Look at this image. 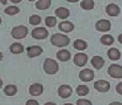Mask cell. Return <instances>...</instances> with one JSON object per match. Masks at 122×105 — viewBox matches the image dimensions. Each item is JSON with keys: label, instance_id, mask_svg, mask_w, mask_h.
<instances>
[{"label": "cell", "instance_id": "cell-4", "mask_svg": "<svg viewBox=\"0 0 122 105\" xmlns=\"http://www.w3.org/2000/svg\"><path fill=\"white\" fill-rule=\"evenodd\" d=\"M108 74L110 75L111 77L113 78H121L122 77V67L121 65H118V64H111L109 67H108Z\"/></svg>", "mask_w": 122, "mask_h": 105}, {"label": "cell", "instance_id": "cell-22", "mask_svg": "<svg viewBox=\"0 0 122 105\" xmlns=\"http://www.w3.org/2000/svg\"><path fill=\"white\" fill-rule=\"evenodd\" d=\"M80 6L85 10H91L94 7V1L93 0H83L80 4Z\"/></svg>", "mask_w": 122, "mask_h": 105}, {"label": "cell", "instance_id": "cell-21", "mask_svg": "<svg viewBox=\"0 0 122 105\" xmlns=\"http://www.w3.org/2000/svg\"><path fill=\"white\" fill-rule=\"evenodd\" d=\"M16 91H17L16 86L12 85V84L5 86V89H4V92H5L7 96H13V95H15V93H16Z\"/></svg>", "mask_w": 122, "mask_h": 105}, {"label": "cell", "instance_id": "cell-37", "mask_svg": "<svg viewBox=\"0 0 122 105\" xmlns=\"http://www.w3.org/2000/svg\"><path fill=\"white\" fill-rule=\"evenodd\" d=\"M51 104H55V103H52V102H48V103H46V105H51Z\"/></svg>", "mask_w": 122, "mask_h": 105}, {"label": "cell", "instance_id": "cell-10", "mask_svg": "<svg viewBox=\"0 0 122 105\" xmlns=\"http://www.w3.org/2000/svg\"><path fill=\"white\" fill-rule=\"evenodd\" d=\"M110 27H111V24L108 20H99L96 24L97 30L100 32H107L110 29Z\"/></svg>", "mask_w": 122, "mask_h": 105}, {"label": "cell", "instance_id": "cell-23", "mask_svg": "<svg viewBox=\"0 0 122 105\" xmlns=\"http://www.w3.org/2000/svg\"><path fill=\"white\" fill-rule=\"evenodd\" d=\"M74 47L76 48V50H85L86 47H87V45L85 41L80 40V39H77L74 42Z\"/></svg>", "mask_w": 122, "mask_h": 105}, {"label": "cell", "instance_id": "cell-8", "mask_svg": "<svg viewBox=\"0 0 122 105\" xmlns=\"http://www.w3.org/2000/svg\"><path fill=\"white\" fill-rule=\"evenodd\" d=\"M72 93V88L68 85H61L58 88V95L61 98L66 99L68 98Z\"/></svg>", "mask_w": 122, "mask_h": 105}, {"label": "cell", "instance_id": "cell-29", "mask_svg": "<svg viewBox=\"0 0 122 105\" xmlns=\"http://www.w3.org/2000/svg\"><path fill=\"white\" fill-rule=\"evenodd\" d=\"M92 102L87 100H78L76 101V105H91Z\"/></svg>", "mask_w": 122, "mask_h": 105}, {"label": "cell", "instance_id": "cell-15", "mask_svg": "<svg viewBox=\"0 0 122 105\" xmlns=\"http://www.w3.org/2000/svg\"><path fill=\"white\" fill-rule=\"evenodd\" d=\"M55 14L60 19H66V17L69 16V11L65 7H58L55 11Z\"/></svg>", "mask_w": 122, "mask_h": 105}, {"label": "cell", "instance_id": "cell-20", "mask_svg": "<svg viewBox=\"0 0 122 105\" xmlns=\"http://www.w3.org/2000/svg\"><path fill=\"white\" fill-rule=\"evenodd\" d=\"M107 55L111 60H118L120 58V52L116 48H111L107 52Z\"/></svg>", "mask_w": 122, "mask_h": 105}, {"label": "cell", "instance_id": "cell-26", "mask_svg": "<svg viewBox=\"0 0 122 105\" xmlns=\"http://www.w3.org/2000/svg\"><path fill=\"white\" fill-rule=\"evenodd\" d=\"M19 12V9L17 6L12 5V6H8L5 9V13L8 15H15Z\"/></svg>", "mask_w": 122, "mask_h": 105}, {"label": "cell", "instance_id": "cell-18", "mask_svg": "<svg viewBox=\"0 0 122 105\" xmlns=\"http://www.w3.org/2000/svg\"><path fill=\"white\" fill-rule=\"evenodd\" d=\"M50 5L51 0H39L38 2H36V7L40 10H46L47 8H49Z\"/></svg>", "mask_w": 122, "mask_h": 105}, {"label": "cell", "instance_id": "cell-35", "mask_svg": "<svg viewBox=\"0 0 122 105\" xmlns=\"http://www.w3.org/2000/svg\"><path fill=\"white\" fill-rule=\"evenodd\" d=\"M2 58H3V55H2V53L0 52V62H1V60H2Z\"/></svg>", "mask_w": 122, "mask_h": 105}, {"label": "cell", "instance_id": "cell-1", "mask_svg": "<svg viewBox=\"0 0 122 105\" xmlns=\"http://www.w3.org/2000/svg\"><path fill=\"white\" fill-rule=\"evenodd\" d=\"M50 41L53 45L57 47H63V46L68 45L70 40L67 37V35H62V34H55L52 35Z\"/></svg>", "mask_w": 122, "mask_h": 105}, {"label": "cell", "instance_id": "cell-14", "mask_svg": "<svg viewBox=\"0 0 122 105\" xmlns=\"http://www.w3.org/2000/svg\"><path fill=\"white\" fill-rule=\"evenodd\" d=\"M56 57L61 62H66V61H68L70 59L71 55L67 50H60L56 53Z\"/></svg>", "mask_w": 122, "mask_h": 105}, {"label": "cell", "instance_id": "cell-6", "mask_svg": "<svg viewBox=\"0 0 122 105\" xmlns=\"http://www.w3.org/2000/svg\"><path fill=\"white\" fill-rule=\"evenodd\" d=\"M74 63L76 66L82 67L87 63V56H86V54L77 53L75 55V57H74Z\"/></svg>", "mask_w": 122, "mask_h": 105}, {"label": "cell", "instance_id": "cell-5", "mask_svg": "<svg viewBox=\"0 0 122 105\" xmlns=\"http://www.w3.org/2000/svg\"><path fill=\"white\" fill-rule=\"evenodd\" d=\"M31 35H32V37L35 39H46L48 36V31L44 27L35 28L33 29Z\"/></svg>", "mask_w": 122, "mask_h": 105}, {"label": "cell", "instance_id": "cell-24", "mask_svg": "<svg viewBox=\"0 0 122 105\" xmlns=\"http://www.w3.org/2000/svg\"><path fill=\"white\" fill-rule=\"evenodd\" d=\"M100 42L105 45H111L114 43V38L110 35H103L101 38H100Z\"/></svg>", "mask_w": 122, "mask_h": 105}, {"label": "cell", "instance_id": "cell-39", "mask_svg": "<svg viewBox=\"0 0 122 105\" xmlns=\"http://www.w3.org/2000/svg\"><path fill=\"white\" fill-rule=\"evenodd\" d=\"M28 1H35V0H28Z\"/></svg>", "mask_w": 122, "mask_h": 105}, {"label": "cell", "instance_id": "cell-28", "mask_svg": "<svg viewBox=\"0 0 122 105\" xmlns=\"http://www.w3.org/2000/svg\"><path fill=\"white\" fill-rule=\"evenodd\" d=\"M40 22H41V17L39 15H32V16H30V18H29V23L33 25H38V24H40Z\"/></svg>", "mask_w": 122, "mask_h": 105}, {"label": "cell", "instance_id": "cell-32", "mask_svg": "<svg viewBox=\"0 0 122 105\" xmlns=\"http://www.w3.org/2000/svg\"><path fill=\"white\" fill-rule=\"evenodd\" d=\"M0 2H1L3 5H6V3H7V2H6V0H0Z\"/></svg>", "mask_w": 122, "mask_h": 105}, {"label": "cell", "instance_id": "cell-27", "mask_svg": "<svg viewBox=\"0 0 122 105\" xmlns=\"http://www.w3.org/2000/svg\"><path fill=\"white\" fill-rule=\"evenodd\" d=\"M45 23L48 27H53L56 24V19L53 16H47V17H46Z\"/></svg>", "mask_w": 122, "mask_h": 105}, {"label": "cell", "instance_id": "cell-12", "mask_svg": "<svg viewBox=\"0 0 122 105\" xmlns=\"http://www.w3.org/2000/svg\"><path fill=\"white\" fill-rule=\"evenodd\" d=\"M29 92L33 96H38L43 92V86L39 83H34L29 87Z\"/></svg>", "mask_w": 122, "mask_h": 105}, {"label": "cell", "instance_id": "cell-31", "mask_svg": "<svg viewBox=\"0 0 122 105\" xmlns=\"http://www.w3.org/2000/svg\"><path fill=\"white\" fill-rule=\"evenodd\" d=\"M25 104L26 105H38V102L35 100H27Z\"/></svg>", "mask_w": 122, "mask_h": 105}, {"label": "cell", "instance_id": "cell-38", "mask_svg": "<svg viewBox=\"0 0 122 105\" xmlns=\"http://www.w3.org/2000/svg\"><path fill=\"white\" fill-rule=\"evenodd\" d=\"M119 43H121V35H119Z\"/></svg>", "mask_w": 122, "mask_h": 105}, {"label": "cell", "instance_id": "cell-30", "mask_svg": "<svg viewBox=\"0 0 122 105\" xmlns=\"http://www.w3.org/2000/svg\"><path fill=\"white\" fill-rule=\"evenodd\" d=\"M116 91H117L119 94H122V83L121 82H119V83L117 85V87H116Z\"/></svg>", "mask_w": 122, "mask_h": 105}, {"label": "cell", "instance_id": "cell-25", "mask_svg": "<svg viewBox=\"0 0 122 105\" xmlns=\"http://www.w3.org/2000/svg\"><path fill=\"white\" fill-rule=\"evenodd\" d=\"M88 91H89V89L86 85H79L76 88V93L79 96H85L88 93Z\"/></svg>", "mask_w": 122, "mask_h": 105}, {"label": "cell", "instance_id": "cell-7", "mask_svg": "<svg viewBox=\"0 0 122 105\" xmlns=\"http://www.w3.org/2000/svg\"><path fill=\"white\" fill-rule=\"evenodd\" d=\"M94 87H95L96 90L100 91V92H107V91L109 90V88H110V84L107 81L100 80L97 81L94 83Z\"/></svg>", "mask_w": 122, "mask_h": 105}, {"label": "cell", "instance_id": "cell-17", "mask_svg": "<svg viewBox=\"0 0 122 105\" xmlns=\"http://www.w3.org/2000/svg\"><path fill=\"white\" fill-rule=\"evenodd\" d=\"M104 63L105 62L103 60V58L100 57V56H94L91 59V64L96 69H100V68H102V66L104 65Z\"/></svg>", "mask_w": 122, "mask_h": 105}, {"label": "cell", "instance_id": "cell-19", "mask_svg": "<svg viewBox=\"0 0 122 105\" xmlns=\"http://www.w3.org/2000/svg\"><path fill=\"white\" fill-rule=\"evenodd\" d=\"M10 51H11V53L14 54V55H18V54H21V53L24 51V46L21 45V44L15 43V44L11 45Z\"/></svg>", "mask_w": 122, "mask_h": 105}, {"label": "cell", "instance_id": "cell-9", "mask_svg": "<svg viewBox=\"0 0 122 105\" xmlns=\"http://www.w3.org/2000/svg\"><path fill=\"white\" fill-rule=\"evenodd\" d=\"M79 78L84 82H90L94 79V73L89 69H85L79 73Z\"/></svg>", "mask_w": 122, "mask_h": 105}, {"label": "cell", "instance_id": "cell-11", "mask_svg": "<svg viewBox=\"0 0 122 105\" xmlns=\"http://www.w3.org/2000/svg\"><path fill=\"white\" fill-rule=\"evenodd\" d=\"M42 48L38 45H33V46H30L27 48V56L30 57V58H33V57H36V56H38L39 55L42 54Z\"/></svg>", "mask_w": 122, "mask_h": 105}, {"label": "cell", "instance_id": "cell-34", "mask_svg": "<svg viewBox=\"0 0 122 105\" xmlns=\"http://www.w3.org/2000/svg\"><path fill=\"white\" fill-rule=\"evenodd\" d=\"M66 1H68V2H71V3H74V2H77L78 0H66Z\"/></svg>", "mask_w": 122, "mask_h": 105}, {"label": "cell", "instance_id": "cell-13", "mask_svg": "<svg viewBox=\"0 0 122 105\" xmlns=\"http://www.w3.org/2000/svg\"><path fill=\"white\" fill-rule=\"evenodd\" d=\"M106 11L110 16H117L120 13L119 7L117 5H115V4H110V5H107V8H106Z\"/></svg>", "mask_w": 122, "mask_h": 105}, {"label": "cell", "instance_id": "cell-16", "mask_svg": "<svg viewBox=\"0 0 122 105\" xmlns=\"http://www.w3.org/2000/svg\"><path fill=\"white\" fill-rule=\"evenodd\" d=\"M58 28L65 33H69L74 29V25L70 22H62L58 25Z\"/></svg>", "mask_w": 122, "mask_h": 105}, {"label": "cell", "instance_id": "cell-3", "mask_svg": "<svg viewBox=\"0 0 122 105\" xmlns=\"http://www.w3.org/2000/svg\"><path fill=\"white\" fill-rule=\"evenodd\" d=\"M27 28L24 26V25H19V26H16L14 27L12 29V36L15 38V39H22V38H25L26 35H27Z\"/></svg>", "mask_w": 122, "mask_h": 105}, {"label": "cell", "instance_id": "cell-36", "mask_svg": "<svg viewBox=\"0 0 122 105\" xmlns=\"http://www.w3.org/2000/svg\"><path fill=\"white\" fill-rule=\"evenodd\" d=\"M2 85H3V82H2V80H0V88L2 87Z\"/></svg>", "mask_w": 122, "mask_h": 105}, {"label": "cell", "instance_id": "cell-33", "mask_svg": "<svg viewBox=\"0 0 122 105\" xmlns=\"http://www.w3.org/2000/svg\"><path fill=\"white\" fill-rule=\"evenodd\" d=\"M13 3H19V2H21V0H11Z\"/></svg>", "mask_w": 122, "mask_h": 105}, {"label": "cell", "instance_id": "cell-40", "mask_svg": "<svg viewBox=\"0 0 122 105\" xmlns=\"http://www.w3.org/2000/svg\"><path fill=\"white\" fill-rule=\"evenodd\" d=\"M0 24H1V18H0Z\"/></svg>", "mask_w": 122, "mask_h": 105}, {"label": "cell", "instance_id": "cell-2", "mask_svg": "<svg viewBox=\"0 0 122 105\" xmlns=\"http://www.w3.org/2000/svg\"><path fill=\"white\" fill-rule=\"evenodd\" d=\"M58 64L55 60L47 58L44 62V70L47 74H55L58 71Z\"/></svg>", "mask_w": 122, "mask_h": 105}]
</instances>
